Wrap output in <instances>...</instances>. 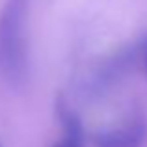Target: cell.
Instances as JSON below:
<instances>
[{
	"label": "cell",
	"instance_id": "obj_1",
	"mask_svg": "<svg viewBox=\"0 0 147 147\" xmlns=\"http://www.w3.org/2000/svg\"><path fill=\"white\" fill-rule=\"evenodd\" d=\"M26 2L6 0L0 11V80L11 90L22 88L30 75Z\"/></svg>",
	"mask_w": 147,
	"mask_h": 147
},
{
	"label": "cell",
	"instance_id": "obj_2",
	"mask_svg": "<svg viewBox=\"0 0 147 147\" xmlns=\"http://www.w3.org/2000/svg\"><path fill=\"white\" fill-rule=\"evenodd\" d=\"M140 54H144V43H134L129 47H123L119 52H114L106 60H102L93 69L90 78H86L84 93L90 99H100L106 93H110L134 69Z\"/></svg>",
	"mask_w": 147,
	"mask_h": 147
},
{
	"label": "cell",
	"instance_id": "obj_3",
	"mask_svg": "<svg viewBox=\"0 0 147 147\" xmlns=\"http://www.w3.org/2000/svg\"><path fill=\"white\" fill-rule=\"evenodd\" d=\"M147 138V121L144 114L134 112L121 125L97 134L95 147H142Z\"/></svg>",
	"mask_w": 147,
	"mask_h": 147
},
{
	"label": "cell",
	"instance_id": "obj_4",
	"mask_svg": "<svg viewBox=\"0 0 147 147\" xmlns=\"http://www.w3.org/2000/svg\"><path fill=\"white\" fill-rule=\"evenodd\" d=\"M56 117L61 125V138L54 147H84L86 136H84L82 121L78 114L69 108L63 97L56 100Z\"/></svg>",
	"mask_w": 147,
	"mask_h": 147
},
{
	"label": "cell",
	"instance_id": "obj_5",
	"mask_svg": "<svg viewBox=\"0 0 147 147\" xmlns=\"http://www.w3.org/2000/svg\"><path fill=\"white\" fill-rule=\"evenodd\" d=\"M144 61H145V71H147V41L144 43Z\"/></svg>",
	"mask_w": 147,
	"mask_h": 147
},
{
	"label": "cell",
	"instance_id": "obj_6",
	"mask_svg": "<svg viewBox=\"0 0 147 147\" xmlns=\"http://www.w3.org/2000/svg\"><path fill=\"white\" fill-rule=\"evenodd\" d=\"M0 147H2V145H0Z\"/></svg>",
	"mask_w": 147,
	"mask_h": 147
}]
</instances>
